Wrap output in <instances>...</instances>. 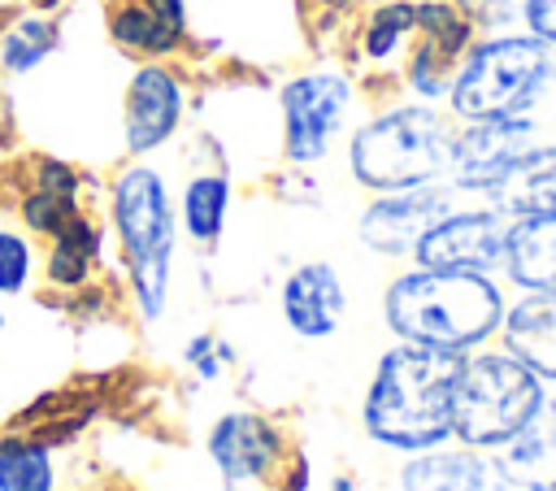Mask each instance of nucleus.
<instances>
[{
    "instance_id": "f257e3e1",
    "label": "nucleus",
    "mask_w": 556,
    "mask_h": 491,
    "mask_svg": "<svg viewBox=\"0 0 556 491\" xmlns=\"http://www.w3.org/2000/svg\"><path fill=\"white\" fill-rule=\"evenodd\" d=\"M460 361L465 352H439L417 343L382 352L361 408L369 439L400 452H426L443 443L452 435Z\"/></svg>"
},
{
    "instance_id": "f03ea898",
    "label": "nucleus",
    "mask_w": 556,
    "mask_h": 491,
    "mask_svg": "<svg viewBox=\"0 0 556 491\" xmlns=\"http://www.w3.org/2000/svg\"><path fill=\"white\" fill-rule=\"evenodd\" d=\"M387 326L417 348L469 352L500 330L504 295L491 274L469 269H413L400 274L382 295Z\"/></svg>"
},
{
    "instance_id": "7ed1b4c3",
    "label": "nucleus",
    "mask_w": 556,
    "mask_h": 491,
    "mask_svg": "<svg viewBox=\"0 0 556 491\" xmlns=\"http://www.w3.org/2000/svg\"><path fill=\"white\" fill-rule=\"evenodd\" d=\"M109 226L117 235L126 278L139 304L143 322H156L169 300V274H174V239H178V213L169 200V187L161 169L152 165H122L109 182Z\"/></svg>"
},
{
    "instance_id": "20e7f679",
    "label": "nucleus",
    "mask_w": 556,
    "mask_h": 491,
    "mask_svg": "<svg viewBox=\"0 0 556 491\" xmlns=\"http://www.w3.org/2000/svg\"><path fill=\"white\" fill-rule=\"evenodd\" d=\"M452 122L430 104H400L378 113L352 135L348 165L352 178L369 191H404L426 187L447 174L452 156Z\"/></svg>"
},
{
    "instance_id": "39448f33",
    "label": "nucleus",
    "mask_w": 556,
    "mask_h": 491,
    "mask_svg": "<svg viewBox=\"0 0 556 491\" xmlns=\"http://www.w3.org/2000/svg\"><path fill=\"white\" fill-rule=\"evenodd\" d=\"M552 48L534 35H500L478 48L456 65L447 100L460 122H482V117H517L530 113L543 87L552 83Z\"/></svg>"
},
{
    "instance_id": "423d86ee",
    "label": "nucleus",
    "mask_w": 556,
    "mask_h": 491,
    "mask_svg": "<svg viewBox=\"0 0 556 491\" xmlns=\"http://www.w3.org/2000/svg\"><path fill=\"white\" fill-rule=\"evenodd\" d=\"M543 378L513 352H478L460 361L452 435L469 448H504L543 404Z\"/></svg>"
},
{
    "instance_id": "0eeeda50",
    "label": "nucleus",
    "mask_w": 556,
    "mask_h": 491,
    "mask_svg": "<svg viewBox=\"0 0 556 491\" xmlns=\"http://www.w3.org/2000/svg\"><path fill=\"white\" fill-rule=\"evenodd\" d=\"M278 104H282V130H287L282 135L287 161L313 165L330 152V139L339 135V126L352 113V83L343 74L313 70V74L291 78L282 87Z\"/></svg>"
},
{
    "instance_id": "6e6552de",
    "label": "nucleus",
    "mask_w": 556,
    "mask_h": 491,
    "mask_svg": "<svg viewBox=\"0 0 556 491\" xmlns=\"http://www.w3.org/2000/svg\"><path fill=\"white\" fill-rule=\"evenodd\" d=\"M508 217L500 209H452L413 248L421 269H469L491 274L504 261Z\"/></svg>"
},
{
    "instance_id": "1a4fd4ad",
    "label": "nucleus",
    "mask_w": 556,
    "mask_h": 491,
    "mask_svg": "<svg viewBox=\"0 0 556 491\" xmlns=\"http://www.w3.org/2000/svg\"><path fill=\"white\" fill-rule=\"evenodd\" d=\"M187 109V91L182 78L161 65V61H143L122 96V143L130 156H148L156 148H165L182 122Z\"/></svg>"
},
{
    "instance_id": "9d476101",
    "label": "nucleus",
    "mask_w": 556,
    "mask_h": 491,
    "mask_svg": "<svg viewBox=\"0 0 556 491\" xmlns=\"http://www.w3.org/2000/svg\"><path fill=\"white\" fill-rule=\"evenodd\" d=\"M534 143V117L517 113V117H482V122H465L452 135V156H447V178L460 191H486L491 182H500V174Z\"/></svg>"
},
{
    "instance_id": "9b49d317",
    "label": "nucleus",
    "mask_w": 556,
    "mask_h": 491,
    "mask_svg": "<svg viewBox=\"0 0 556 491\" xmlns=\"http://www.w3.org/2000/svg\"><path fill=\"white\" fill-rule=\"evenodd\" d=\"M413 30L421 39L408 56V87L426 100H439L452 87V74L469 48L473 22L452 0H413Z\"/></svg>"
},
{
    "instance_id": "f8f14e48",
    "label": "nucleus",
    "mask_w": 556,
    "mask_h": 491,
    "mask_svg": "<svg viewBox=\"0 0 556 491\" xmlns=\"http://www.w3.org/2000/svg\"><path fill=\"white\" fill-rule=\"evenodd\" d=\"M452 209H456L452 187H439V182L404 187V191H378V200L361 213V243L369 252H382V256H404Z\"/></svg>"
},
{
    "instance_id": "ddd939ff",
    "label": "nucleus",
    "mask_w": 556,
    "mask_h": 491,
    "mask_svg": "<svg viewBox=\"0 0 556 491\" xmlns=\"http://www.w3.org/2000/svg\"><path fill=\"white\" fill-rule=\"evenodd\" d=\"M208 456L226 482H256L278 465L282 439L261 413H226L208 430Z\"/></svg>"
},
{
    "instance_id": "4468645a",
    "label": "nucleus",
    "mask_w": 556,
    "mask_h": 491,
    "mask_svg": "<svg viewBox=\"0 0 556 491\" xmlns=\"http://www.w3.org/2000/svg\"><path fill=\"white\" fill-rule=\"evenodd\" d=\"M109 39L143 61H161L187 39V0H117L109 9Z\"/></svg>"
},
{
    "instance_id": "2eb2a0df",
    "label": "nucleus",
    "mask_w": 556,
    "mask_h": 491,
    "mask_svg": "<svg viewBox=\"0 0 556 491\" xmlns=\"http://www.w3.org/2000/svg\"><path fill=\"white\" fill-rule=\"evenodd\" d=\"M343 309H348V291H343L334 265H326V261H308V265L291 269V278L282 282V317L304 339L334 335L343 322Z\"/></svg>"
},
{
    "instance_id": "dca6fc26",
    "label": "nucleus",
    "mask_w": 556,
    "mask_h": 491,
    "mask_svg": "<svg viewBox=\"0 0 556 491\" xmlns=\"http://www.w3.org/2000/svg\"><path fill=\"white\" fill-rule=\"evenodd\" d=\"M404 491H508V478L500 461H491L478 448H456V452H417L400 469Z\"/></svg>"
},
{
    "instance_id": "f3484780",
    "label": "nucleus",
    "mask_w": 556,
    "mask_h": 491,
    "mask_svg": "<svg viewBox=\"0 0 556 491\" xmlns=\"http://www.w3.org/2000/svg\"><path fill=\"white\" fill-rule=\"evenodd\" d=\"M486 196L491 209H500L508 222L556 213V143H530L500 174V182L486 187Z\"/></svg>"
},
{
    "instance_id": "a211bd4d",
    "label": "nucleus",
    "mask_w": 556,
    "mask_h": 491,
    "mask_svg": "<svg viewBox=\"0 0 556 491\" xmlns=\"http://www.w3.org/2000/svg\"><path fill=\"white\" fill-rule=\"evenodd\" d=\"M504 343L539 378H556V287H521V300L500 317Z\"/></svg>"
},
{
    "instance_id": "6ab92c4d",
    "label": "nucleus",
    "mask_w": 556,
    "mask_h": 491,
    "mask_svg": "<svg viewBox=\"0 0 556 491\" xmlns=\"http://www.w3.org/2000/svg\"><path fill=\"white\" fill-rule=\"evenodd\" d=\"M500 469L517 491H547L556 487V400H543L534 417L504 443Z\"/></svg>"
},
{
    "instance_id": "aec40b11",
    "label": "nucleus",
    "mask_w": 556,
    "mask_h": 491,
    "mask_svg": "<svg viewBox=\"0 0 556 491\" xmlns=\"http://www.w3.org/2000/svg\"><path fill=\"white\" fill-rule=\"evenodd\" d=\"M104 256V230L100 222L83 209L74 213L56 235H48L43 252V282L56 291H83L96 278V265Z\"/></svg>"
},
{
    "instance_id": "412c9836",
    "label": "nucleus",
    "mask_w": 556,
    "mask_h": 491,
    "mask_svg": "<svg viewBox=\"0 0 556 491\" xmlns=\"http://www.w3.org/2000/svg\"><path fill=\"white\" fill-rule=\"evenodd\" d=\"M504 269L517 287H556V213L508 222Z\"/></svg>"
},
{
    "instance_id": "4be33fe9",
    "label": "nucleus",
    "mask_w": 556,
    "mask_h": 491,
    "mask_svg": "<svg viewBox=\"0 0 556 491\" xmlns=\"http://www.w3.org/2000/svg\"><path fill=\"white\" fill-rule=\"evenodd\" d=\"M61 48V22L48 13H22L0 30V70L9 78L35 74Z\"/></svg>"
},
{
    "instance_id": "5701e85b",
    "label": "nucleus",
    "mask_w": 556,
    "mask_h": 491,
    "mask_svg": "<svg viewBox=\"0 0 556 491\" xmlns=\"http://www.w3.org/2000/svg\"><path fill=\"white\" fill-rule=\"evenodd\" d=\"M0 491H56V461L43 435L0 439Z\"/></svg>"
},
{
    "instance_id": "b1692460",
    "label": "nucleus",
    "mask_w": 556,
    "mask_h": 491,
    "mask_svg": "<svg viewBox=\"0 0 556 491\" xmlns=\"http://www.w3.org/2000/svg\"><path fill=\"white\" fill-rule=\"evenodd\" d=\"M230 209V178L226 174H195L178 196V222L195 243H217Z\"/></svg>"
},
{
    "instance_id": "393cba45",
    "label": "nucleus",
    "mask_w": 556,
    "mask_h": 491,
    "mask_svg": "<svg viewBox=\"0 0 556 491\" xmlns=\"http://www.w3.org/2000/svg\"><path fill=\"white\" fill-rule=\"evenodd\" d=\"M17 209V222L30 239H48L56 235L74 213H83V200L74 196H56V191H43V187H22V196L13 200Z\"/></svg>"
},
{
    "instance_id": "a878e982",
    "label": "nucleus",
    "mask_w": 556,
    "mask_h": 491,
    "mask_svg": "<svg viewBox=\"0 0 556 491\" xmlns=\"http://www.w3.org/2000/svg\"><path fill=\"white\" fill-rule=\"evenodd\" d=\"M35 282V239L22 226H0V295H22Z\"/></svg>"
},
{
    "instance_id": "bb28decb",
    "label": "nucleus",
    "mask_w": 556,
    "mask_h": 491,
    "mask_svg": "<svg viewBox=\"0 0 556 491\" xmlns=\"http://www.w3.org/2000/svg\"><path fill=\"white\" fill-rule=\"evenodd\" d=\"M408 30H413V0H387V4H378L374 17H369V26H365V52H369V61H387Z\"/></svg>"
},
{
    "instance_id": "cd10ccee",
    "label": "nucleus",
    "mask_w": 556,
    "mask_h": 491,
    "mask_svg": "<svg viewBox=\"0 0 556 491\" xmlns=\"http://www.w3.org/2000/svg\"><path fill=\"white\" fill-rule=\"evenodd\" d=\"M83 174H78V165H70L65 156H48V152H39V156H30L26 161V174H22V187H43V191H56V196H74V200H83Z\"/></svg>"
},
{
    "instance_id": "c85d7f7f",
    "label": "nucleus",
    "mask_w": 556,
    "mask_h": 491,
    "mask_svg": "<svg viewBox=\"0 0 556 491\" xmlns=\"http://www.w3.org/2000/svg\"><path fill=\"white\" fill-rule=\"evenodd\" d=\"M517 9H521V17H526L530 35L543 39L547 48H556V0H521Z\"/></svg>"
},
{
    "instance_id": "c756f323",
    "label": "nucleus",
    "mask_w": 556,
    "mask_h": 491,
    "mask_svg": "<svg viewBox=\"0 0 556 491\" xmlns=\"http://www.w3.org/2000/svg\"><path fill=\"white\" fill-rule=\"evenodd\" d=\"M469 22H504L517 13L521 0H452Z\"/></svg>"
},
{
    "instance_id": "7c9ffc66",
    "label": "nucleus",
    "mask_w": 556,
    "mask_h": 491,
    "mask_svg": "<svg viewBox=\"0 0 556 491\" xmlns=\"http://www.w3.org/2000/svg\"><path fill=\"white\" fill-rule=\"evenodd\" d=\"M0 326H4V313H0Z\"/></svg>"
},
{
    "instance_id": "2f4dec72",
    "label": "nucleus",
    "mask_w": 556,
    "mask_h": 491,
    "mask_svg": "<svg viewBox=\"0 0 556 491\" xmlns=\"http://www.w3.org/2000/svg\"><path fill=\"white\" fill-rule=\"evenodd\" d=\"M547 491H556V487H547Z\"/></svg>"
}]
</instances>
